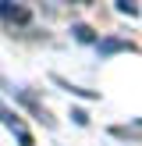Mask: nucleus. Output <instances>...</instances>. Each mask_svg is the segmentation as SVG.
Here are the masks:
<instances>
[{"label": "nucleus", "mask_w": 142, "mask_h": 146, "mask_svg": "<svg viewBox=\"0 0 142 146\" xmlns=\"http://www.w3.org/2000/svg\"><path fill=\"white\" fill-rule=\"evenodd\" d=\"M0 18H4L7 25H28L32 11H28L25 4H18V0H0Z\"/></svg>", "instance_id": "f257e3e1"}, {"label": "nucleus", "mask_w": 142, "mask_h": 146, "mask_svg": "<svg viewBox=\"0 0 142 146\" xmlns=\"http://www.w3.org/2000/svg\"><path fill=\"white\" fill-rule=\"evenodd\" d=\"M0 121H4V125L11 128L14 135H18V143H21V146H32V135H28V128L21 125V118H18V114H14L7 104H4V100H0Z\"/></svg>", "instance_id": "f03ea898"}, {"label": "nucleus", "mask_w": 142, "mask_h": 146, "mask_svg": "<svg viewBox=\"0 0 142 146\" xmlns=\"http://www.w3.org/2000/svg\"><path fill=\"white\" fill-rule=\"evenodd\" d=\"M117 50H135L128 39H103L99 43V54H117Z\"/></svg>", "instance_id": "7ed1b4c3"}, {"label": "nucleus", "mask_w": 142, "mask_h": 146, "mask_svg": "<svg viewBox=\"0 0 142 146\" xmlns=\"http://www.w3.org/2000/svg\"><path fill=\"white\" fill-rule=\"evenodd\" d=\"M71 32H75V39H78V43H92V29H89V25H75Z\"/></svg>", "instance_id": "20e7f679"}, {"label": "nucleus", "mask_w": 142, "mask_h": 146, "mask_svg": "<svg viewBox=\"0 0 142 146\" xmlns=\"http://www.w3.org/2000/svg\"><path fill=\"white\" fill-rule=\"evenodd\" d=\"M117 11L121 14H139V4L135 0H117Z\"/></svg>", "instance_id": "39448f33"}, {"label": "nucleus", "mask_w": 142, "mask_h": 146, "mask_svg": "<svg viewBox=\"0 0 142 146\" xmlns=\"http://www.w3.org/2000/svg\"><path fill=\"white\" fill-rule=\"evenodd\" d=\"M78 4H92V0H78Z\"/></svg>", "instance_id": "423d86ee"}]
</instances>
